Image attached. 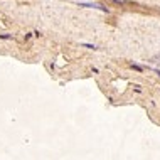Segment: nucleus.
<instances>
[{
	"label": "nucleus",
	"instance_id": "nucleus-1",
	"mask_svg": "<svg viewBox=\"0 0 160 160\" xmlns=\"http://www.w3.org/2000/svg\"><path fill=\"white\" fill-rule=\"evenodd\" d=\"M77 5H79V7H86V9H99V10H103V12H108L106 7L98 5V4H84V2H77Z\"/></svg>",
	"mask_w": 160,
	"mask_h": 160
},
{
	"label": "nucleus",
	"instance_id": "nucleus-2",
	"mask_svg": "<svg viewBox=\"0 0 160 160\" xmlns=\"http://www.w3.org/2000/svg\"><path fill=\"white\" fill-rule=\"evenodd\" d=\"M83 47H88V49H96V46H93V44H83Z\"/></svg>",
	"mask_w": 160,
	"mask_h": 160
},
{
	"label": "nucleus",
	"instance_id": "nucleus-3",
	"mask_svg": "<svg viewBox=\"0 0 160 160\" xmlns=\"http://www.w3.org/2000/svg\"><path fill=\"white\" fill-rule=\"evenodd\" d=\"M132 67H133V69H137V71H142V67H140L138 64H132Z\"/></svg>",
	"mask_w": 160,
	"mask_h": 160
},
{
	"label": "nucleus",
	"instance_id": "nucleus-4",
	"mask_svg": "<svg viewBox=\"0 0 160 160\" xmlns=\"http://www.w3.org/2000/svg\"><path fill=\"white\" fill-rule=\"evenodd\" d=\"M0 37H2V39H12L10 34H4V36H0Z\"/></svg>",
	"mask_w": 160,
	"mask_h": 160
}]
</instances>
